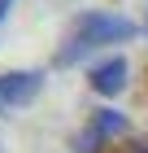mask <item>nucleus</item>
<instances>
[{"label": "nucleus", "instance_id": "obj_5", "mask_svg": "<svg viewBox=\"0 0 148 153\" xmlns=\"http://www.w3.org/2000/svg\"><path fill=\"white\" fill-rule=\"evenodd\" d=\"M109 149H113V144H109ZM113 153H148V144L144 140H126L122 149H113Z\"/></svg>", "mask_w": 148, "mask_h": 153}, {"label": "nucleus", "instance_id": "obj_2", "mask_svg": "<svg viewBox=\"0 0 148 153\" xmlns=\"http://www.w3.org/2000/svg\"><path fill=\"white\" fill-rule=\"evenodd\" d=\"M122 131H126V118L118 114V109H96V114L87 118V127L79 131L74 153H100V149H109V140L122 136Z\"/></svg>", "mask_w": 148, "mask_h": 153}, {"label": "nucleus", "instance_id": "obj_6", "mask_svg": "<svg viewBox=\"0 0 148 153\" xmlns=\"http://www.w3.org/2000/svg\"><path fill=\"white\" fill-rule=\"evenodd\" d=\"M9 9H13V0H0V22L9 18Z\"/></svg>", "mask_w": 148, "mask_h": 153}, {"label": "nucleus", "instance_id": "obj_4", "mask_svg": "<svg viewBox=\"0 0 148 153\" xmlns=\"http://www.w3.org/2000/svg\"><path fill=\"white\" fill-rule=\"evenodd\" d=\"M87 83H91V92H100V96H118L126 88V57H118V53L100 57L87 70Z\"/></svg>", "mask_w": 148, "mask_h": 153}, {"label": "nucleus", "instance_id": "obj_3", "mask_svg": "<svg viewBox=\"0 0 148 153\" xmlns=\"http://www.w3.org/2000/svg\"><path fill=\"white\" fill-rule=\"evenodd\" d=\"M44 88V70H9L0 74V101L4 109H18V105H31Z\"/></svg>", "mask_w": 148, "mask_h": 153}, {"label": "nucleus", "instance_id": "obj_1", "mask_svg": "<svg viewBox=\"0 0 148 153\" xmlns=\"http://www.w3.org/2000/svg\"><path fill=\"white\" fill-rule=\"evenodd\" d=\"M139 26L122 13H105V9H87L79 13V22L70 26V35L61 39L57 48V66H74L79 57H87L91 48H105V44H126V39H135Z\"/></svg>", "mask_w": 148, "mask_h": 153}]
</instances>
